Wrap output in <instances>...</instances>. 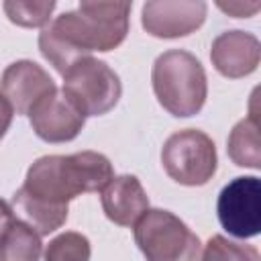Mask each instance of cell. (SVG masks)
<instances>
[{
  "label": "cell",
  "instance_id": "cell-1",
  "mask_svg": "<svg viewBox=\"0 0 261 261\" xmlns=\"http://www.w3.org/2000/svg\"><path fill=\"white\" fill-rule=\"evenodd\" d=\"M130 2H80L39 33L41 55L63 75L90 53L116 49L128 33Z\"/></svg>",
  "mask_w": 261,
  "mask_h": 261
},
{
  "label": "cell",
  "instance_id": "cell-2",
  "mask_svg": "<svg viewBox=\"0 0 261 261\" xmlns=\"http://www.w3.org/2000/svg\"><path fill=\"white\" fill-rule=\"evenodd\" d=\"M73 198H77V192L65 173L63 155H45L29 167L10 206L20 222L39 237H47L65 224Z\"/></svg>",
  "mask_w": 261,
  "mask_h": 261
},
{
  "label": "cell",
  "instance_id": "cell-3",
  "mask_svg": "<svg viewBox=\"0 0 261 261\" xmlns=\"http://www.w3.org/2000/svg\"><path fill=\"white\" fill-rule=\"evenodd\" d=\"M151 84L159 104L171 116L188 118L204 108L208 80L200 59L190 51H163L153 63Z\"/></svg>",
  "mask_w": 261,
  "mask_h": 261
},
{
  "label": "cell",
  "instance_id": "cell-4",
  "mask_svg": "<svg viewBox=\"0 0 261 261\" xmlns=\"http://www.w3.org/2000/svg\"><path fill=\"white\" fill-rule=\"evenodd\" d=\"M135 243L145 261H198L200 239L169 210L149 208L135 224Z\"/></svg>",
  "mask_w": 261,
  "mask_h": 261
},
{
  "label": "cell",
  "instance_id": "cell-5",
  "mask_svg": "<svg viewBox=\"0 0 261 261\" xmlns=\"http://www.w3.org/2000/svg\"><path fill=\"white\" fill-rule=\"evenodd\" d=\"M61 92L84 116H102L118 104L122 84L106 61L90 55L63 73Z\"/></svg>",
  "mask_w": 261,
  "mask_h": 261
},
{
  "label": "cell",
  "instance_id": "cell-6",
  "mask_svg": "<svg viewBox=\"0 0 261 261\" xmlns=\"http://www.w3.org/2000/svg\"><path fill=\"white\" fill-rule=\"evenodd\" d=\"M165 173L181 186H204L218 167L214 141L198 128H184L167 137L161 147Z\"/></svg>",
  "mask_w": 261,
  "mask_h": 261
},
{
  "label": "cell",
  "instance_id": "cell-7",
  "mask_svg": "<svg viewBox=\"0 0 261 261\" xmlns=\"http://www.w3.org/2000/svg\"><path fill=\"white\" fill-rule=\"evenodd\" d=\"M216 214L220 226L237 239H253L261 232V179L239 175L218 194Z\"/></svg>",
  "mask_w": 261,
  "mask_h": 261
},
{
  "label": "cell",
  "instance_id": "cell-8",
  "mask_svg": "<svg viewBox=\"0 0 261 261\" xmlns=\"http://www.w3.org/2000/svg\"><path fill=\"white\" fill-rule=\"evenodd\" d=\"M206 14L204 0H149L141 8V24L151 37L179 39L198 31Z\"/></svg>",
  "mask_w": 261,
  "mask_h": 261
},
{
  "label": "cell",
  "instance_id": "cell-9",
  "mask_svg": "<svg viewBox=\"0 0 261 261\" xmlns=\"http://www.w3.org/2000/svg\"><path fill=\"white\" fill-rule=\"evenodd\" d=\"M29 122L35 135L45 143H67L82 133L86 116L63 96L61 90H53L31 108Z\"/></svg>",
  "mask_w": 261,
  "mask_h": 261
},
{
  "label": "cell",
  "instance_id": "cell-10",
  "mask_svg": "<svg viewBox=\"0 0 261 261\" xmlns=\"http://www.w3.org/2000/svg\"><path fill=\"white\" fill-rule=\"evenodd\" d=\"M57 90L51 75L31 59L12 61L0 80V94L12 106L14 114H27L49 92Z\"/></svg>",
  "mask_w": 261,
  "mask_h": 261
},
{
  "label": "cell",
  "instance_id": "cell-11",
  "mask_svg": "<svg viewBox=\"0 0 261 261\" xmlns=\"http://www.w3.org/2000/svg\"><path fill=\"white\" fill-rule=\"evenodd\" d=\"M261 59V43L247 31H224L210 45V61L214 69L230 80L251 75Z\"/></svg>",
  "mask_w": 261,
  "mask_h": 261
},
{
  "label": "cell",
  "instance_id": "cell-12",
  "mask_svg": "<svg viewBox=\"0 0 261 261\" xmlns=\"http://www.w3.org/2000/svg\"><path fill=\"white\" fill-rule=\"evenodd\" d=\"M102 210L118 226H135L149 210V196L137 175H114L102 190Z\"/></svg>",
  "mask_w": 261,
  "mask_h": 261
},
{
  "label": "cell",
  "instance_id": "cell-13",
  "mask_svg": "<svg viewBox=\"0 0 261 261\" xmlns=\"http://www.w3.org/2000/svg\"><path fill=\"white\" fill-rule=\"evenodd\" d=\"M65 167L80 194L102 192L106 184L114 177L110 159L98 151H80L65 155Z\"/></svg>",
  "mask_w": 261,
  "mask_h": 261
},
{
  "label": "cell",
  "instance_id": "cell-14",
  "mask_svg": "<svg viewBox=\"0 0 261 261\" xmlns=\"http://www.w3.org/2000/svg\"><path fill=\"white\" fill-rule=\"evenodd\" d=\"M226 153L230 161L239 167H261V147H259V126L255 116L239 120L226 141Z\"/></svg>",
  "mask_w": 261,
  "mask_h": 261
},
{
  "label": "cell",
  "instance_id": "cell-15",
  "mask_svg": "<svg viewBox=\"0 0 261 261\" xmlns=\"http://www.w3.org/2000/svg\"><path fill=\"white\" fill-rule=\"evenodd\" d=\"M41 253V237L20 220H14L0 237V261H39Z\"/></svg>",
  "mask_w": 261,
  "mask_h": 261
},
{
  "label": "cell",
  "instance_id": "cell-16",
  "mask_svg": "<svg viewBox=\"0 0 261 261\" xmlns=\"http://www.w3.org/2000/svg\"><path fill=\"white\" fill-rule=\"evenodd\" d=\"M55 0H6L2 8L8 20L22 29H45L51 22Z\"/></svg>",
  "mask_w": 261,
  "mask_h": 261
},
{
  "label": "cell",
  "instance_id": "cell-17",
  "mask_svg": "<svg viewBox=\"0 0 261 261\" xmlns=\"http://www.w3.org/2000/svg\"><path fill=\"white\" fill-rule=\"evenodd\" d=\"M92 245L86 234L65 230L45 247V261H90Z\"/></svg>",
  "mask_w": 261,
  "mask_h": 261
},
{
  "label": "cell",
  "instance_id": "cell-18",
  "mask_svg": "<svg viewBox=\"0 0 261 261\" xmlns=\"http://www.w3.org/2000/svg\"><path fill=\"white\" fill-rule=\"evenodd\" d=\"M202 261H261L257 247L247 243L230 241L222 234H214L208 239L200 253Z\"/></svg>",
  "mask_w": 261,
  "mask_h": 261
},
{
  "label": "cell",
  "instance_id": "cell-19",
  "mask_svg": "<svg viewBox=\"0 0 261 261\" xmlns=\"http://www.w3.org/2000/svg\"><path fill=\"white\" fill-rule=\"evenodd\" d=\"M216 6L222 12L234 16V18H249L261 8L259 2H228V4L226 2H216Z\"/></svg>",
  "mask_w": 261,
  "mask_h": 261
},
{
  "label": "cell",
  "instance_id": "cell-20",
  "mask_svg": "<svg viewBox=\"0 0 261 261\" xmlns=\"http://www.w3.org/2000/svg\"><path fill=\"white\" fill-rule=\"evenodd\" d=\"M12 116H14V110L12 106L2 98L0 94V139L6 135V130L10 128V122H12Z\"/></svg>",
  "mask_w": 261,
  "mask_h": 261
},
{
  "label": "cell",
  "instance_id": "cell-21",
  "mask_svg": "<svg viewBox=\"0 0 261 261\" xmlns=\"http://www.w3.org/2000/svg\"><path fill=\"white\" fill-rule=\"evenodd\" d=\"M12 222H14V210H12V206L6 200L0 198V237L8 230V226Z\"/></svg>",
  "mask_w": 261,
  "mask_h": 261
}]
</instances>
